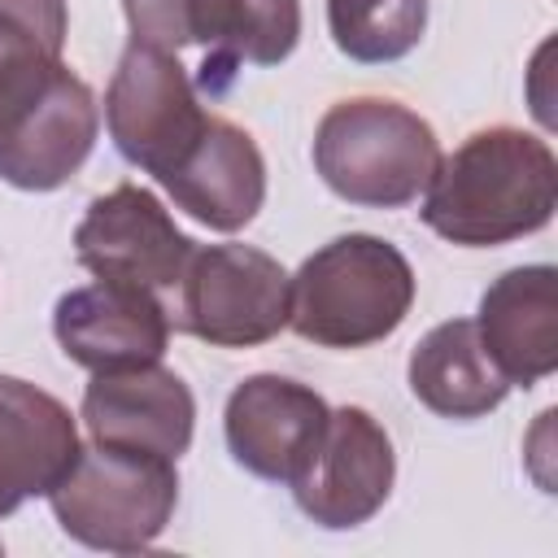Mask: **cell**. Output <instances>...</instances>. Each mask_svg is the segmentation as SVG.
Here are the masks:
<instances>
[{
	"label": "cell",
	"mask_w": 558,
	"mask_h": 558,
	"mask_svg": "<svg viewBox=\"0 0 558 558\" xmlns=\"http://www.w3.org/2000/svg\"><path fill=\"white\" fill-rule=\"evenodd\" d=\"M65 0H0V179L52 192L92 157L96 96L61 61Z\"/></svg>",
	"instance_id": "6da1fadb"
},
{
	"label": "cell",
	"mask_w": 558,
	"mask_h": 558,
	"mask_svg": "<svg viewBox=\"0 0 558 558\" xmlns=\"http://www.w3.org/2000/svg\"><path fill=\"white\" fill-rule=\"evenodd\" d=\"M423 222L466 248L541 231L558 205V161L549 144L519 126H488L440 157L423 187Z\"/></svg>",
	"instance_id": "7a4b0ae2"
},
{
	"label": "cell",
	"mask_w": 558,
	"mask_h": 558,
	"mask_svg": "<svg viewBox=\"0 0 558 558\" xmlns=\"http://www.w3.org/2000/svg\"><path fill=\"white\" fill-rule=\"evenodd\" d=\"M414 301L405 253L379 235H340L292 275L288 327L323 349H362L401 327Z\"/></svg>",
	"instance_id": "3957f363"
},
{
	"label": "cell",
	"mask_w": 558,
	"mask_h": 558,
	"mask_svg": "<svg viewBox=\"0 0 558 558\" xmlns=\"http://www.w3.org/2000/svg\"><path fill=\"white\" fill-rule=\"evenodd\" d=\"M436 166V131L414 109L384 96L340 100L314 131V170L349 205L401 209L418 201Z\"/></svg>",
	"instance_id": "277c9868"
},
{
	"label": "cell",
	"mask_w": 558,
	"mask_h": 558,
	"mask_svg": "<svg viewBox=\"0 0 558 558\" xmlns=\"http://www.w3.org/2000/svg\"><path fill=\"white\" fill-rule=\"evenodd\" d=\"M48 501L61 532L87 549H148L179 506L174 458L96 440L92 449H78V458L57 480Z\"/></svg>",
	"instance_id": "5b68a950"
},
{
	"label": "cell",
	"mask_w": 558,
	"mask_h": 558,
	"mask_svg": "<svg viewBox=\"0 0 558 558\" xmlns=\"http://www.w3.org/2000/svg\"><path fill=\"white\" fill-rule=\"evenodd\" d=\"M131 44L179 52L187 44L205 48L196 70L201 92L222 96L240 65H279L301 39L296 0H122Z\"/></svg>",
	"instance_id": "8992f818"
},
{
	"label": "cell",
	"mask_w": 558,
	"mask_h": 558,
	"mask_svg": "<svg viewBox=\"0 0 558 558\" xmlns=\"http://www.w3.org/2000/svg\"><path fill=\"white\" fill-rule=\"evenodd\" d=\"M170 323L218 349H248L288 327L292 275L253 244L192 248Z\"/></svg>",
	"instance_id": "52a82bcc"
},
{
	"label": "cell",
	"mask_w": 558,
	"mask_h": 558,
	"mask_svg": "<svg viewBox=\"0 0 558 558\" xmlns=\"http://www.w3.org/2000/svg\"><path fill=\"white\" fill-rule=\"evenodd\" d=\"M209 113L174 52L131 44L109 78L105 126L113 148L153 179H166L201 140Z\"/></svg>",
	"instance_id": "ba28073f"
},
{
	"label": "cell",
	"mask_w": 558,
	"mask_h": 558,
	"mask_svg": "<svg viewBox=\"0 0 558 558\" xmlns=\"http://www.w3.org/2000/svg\"><path fill=\"white\" fill-rule=\"evenodd\" d=\"M392 475H397V453L388 432L362 405H340L327 414L314 458L296 471L292 497L305 519L344 532L366 523L388 501Z\"/></svg>",
	"instance_id": "9c48e42d"
},
{
	"label": "cell",
	"mask_w": 558,
	"mask_h": 558,
	"mask_svg": "<svg viewBox=\"0 0 558 558\" xmlns=\"http://www.w3.org/2000/svg\"><path fill=\"white\" fill-rule=\"evenodd\" d=\"M192 240L174 227L161 201L135 183H118L96 196L74 227V257L96 279L140 283V288H174L192 257Z\"/></svg>",
	"instance_id": "30bf717a"
},
{
	"label": "cell",
	"mask_w": 558,
	"mask_h": 558,
	"mask_svg": "<svg viewBox=\"0 0 558 558\" xmlns=\"http://www.w3.org/2000/svg\"><path fill=\"white\" fill-rule=\"evenodd\" d=\"M52 331L70 362L87 371H122L161 362L170 340V310L153 288L96 279L57 301Z\"/></svg>",
	"instance_id": "8fae6325"
},
{
	"label": "cell",
	"mask_w": 558,
	"mask_h": 558,
	"mask_svg": "<svg viewBox=\"0 0 558 558\" xmlns=\"http://www.w3.org/2000/svg\"><path fill=\"white\" fill-rule=\"evenodd\" d=\"M327 414L331 410L314 388L283 375H253L227 397V449L248 475L292 484L314 458Z\"/></svg>",
	"instance_id": "7c38bea8"
},
{
	"label": "cell",
	"mask_w": 558,
	"mask_h": 558,
	"mask_svg": "<svg viewBox=\"0 0 558 558\" xmlns=\"http://www.w3.org/2000/svg\"><path fill=\"white\" fill-rule=\"evenodd\" d=\"M83 423L100 445L179 458L192 445L196 401L192 388L161 362L96 371L83 392Z\"/></svg>",
	"instance_id": "4fadbf2b"
},
{
	"label": "cell",
	"mask_w": 558,
	"mask_h": 558,
	"mask_svg": "<svg viewBox=\"0 0 558 558\" xmlns=\"http://www.w3.org/2000/svg\"><path fill=\"white\" fill-rule=\"evenodd\" d=\"M157 183L196 222L214 231H240L257 218L266 201V161L248 131L209 113L192 153Z\"/></svg>",
	"instance_id": "5bb4252c"
},
{
	"label": "cell",
	"mask_w": 558,
	"mask_h": 558,
	"mask_svg": "<svg viewBox=\"0 0 558 558\" xmlns=\"http://www.w3.org/2000/svg\"><path fill=\"white\" fill-rule=\"evenodd\" d=\"M480 344L506 384L532 388L558 371V275L554 266L506 270L484 296L475 318Z\"/></svg>",
	"instance_id": "9a60e30c"
},
{
	"label": "cell",
	"mask_w": 558,
	"mask_h": 558,
	"mask_svg": "<svg viewBox=\"0 0 558 558\" xmlns=\"http://www.w3.org/2000/svg\"><path fill=\"white\" fill-rule=\"evenodd\" d=\"M78 458V427L70 410L13 375H0V514L26 497H48Z\"/></svg>",
	"instance_id": "2e32d148"
},
{
	"label": "cell",
	"mask_w": 558,
	"mask_h": 558,
	"mask_svg": "<svg viewBox=\"0 0 558 558\" xmlns=\"http://www.w3.org/2000/svg\"><path fill=\"white\" fill-rule=\"evenodd\" d=\"M410 392L440 418H480L510 392L506 375L480 344L475 318H449L432 327L410 353Z\"/></svg>",
	"instance_id": "e0dca14e"
},
{
	"label": "cell",
	"mask_w": 558,
	"mask_h": 558,
	"mask_svg": "<svg viewBox=\"0 0 558 558\" xmlns=\"http://www.w3.org/2000/svg\"><path fill=\"white\" fill-rule=\"evenodd\" d=\"M327 26L344 57L397 61L423 39L427 0H327Z\"/></svg>",
	"instance_id": "ac0fdd59"
}]
</instances>
